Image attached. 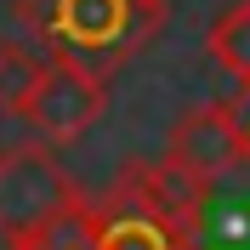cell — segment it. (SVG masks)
Returning <instances> with one entry per match:
<instances>
[{"label": "cell", "mask_w": 250, "mask_h": 250, "mask_svg": "<svg viewBox=\"0 0 250 250\" xmlns=\"http://www.w3.org/2000/svg\"><path fill=\"white\" fill-rule=\"evenodd\" d=\"M142 6H154V12H165V0H142Z\"/></svg>", "instance_id": "obj_11"}, {"label": "cell", "mask_w": 250, "mask_h": 250, "mask_svg": "<svg viewBox=\"0 0 250 250\" xmlns=\"http://www.w3.org/2000/svg\"><path fill=\"white\" fill-rule=\"evenodd\" d=\"M40 74H46V51L34 46V40H6L0 46V114H23V103L34 97V85H40Z\"/></svg>", "instance_id": "obj_8"}, {"label": "cell", "mask_w": 250, "mask_h": 250, "mask_svg": "<svg viewBox=\"0 0 250 250\" xmlns=\"http://www.w3.org/2000/svg\"><path fill=\"white\" fill-rule=\"evenodd\" d=\"M12 17L51 62H74L97 80L125 68L159 29V12L142 0H17Z\"/></svg>", "instance_id": "obj_1"}, {"label": "cell", "mask_w": 250, "mask_h": 250, "mask_svg": "<svg viewBox=\"0 0 250 250\" xmlns=\"http://www.w3.org/2000/svg\"><path fill=\"white\" fill-rule=\"evenodd\" d=\"M165 154H171L176 165H188L193 176H205L210 188L250 165L245 142H239V131H233L228 103H205V108L182 114V120L171 125V137H165Z\"/></svg>", "instance_id": "obj_4"}, {"label": "cell", "mask_w": 250, "mask_h": 250, "mask_svg": "<svg viewBox=\"0 0 250 250\" xmlns=\"http://www.w3.org/2000/svg\"><path fill=\"white\" fill-rule=\"evenodd\" d=\"M120 182L131 188L137 199H148L171 228H182V233L193 239V228H199V216H205V199H210V182H205V176H193L188 165H176L171 154H159V159H131L120 171Z\"/></svg>", "instance_id": "obj_5"}, {"label": "cell", "mask_w": 250, "mask_h": 250, "mask_svg": "<svg viewBox=\"0 0 250 250\" xmlns=\"http://www.w3.org/2000/svg\"><path fill=\"white\" fill-rule=\"evenodd\" d=\"M103 114H108V80L46 57V74H40V85H34V97L23 103L17 120H29L40 142H80Z\"/></svg>", "instance_id": "obj_3"}, {"label": "cell", "mask_w": 250, "mask_h": 250, "mask_svg": "<svg viewBox=\"0 0 250 250\" xmlns=\"http://www.w3.org/2000/svg\"><path fill=\"white\" fill-rule=\"evenodd\" d=\"M12 250H103V210L97 199H74L34 233L12 239Z\"/></svg>", "instance_id": "obj_7"}, {"label": "cell", "mask_w": 250, "mask_h": 250, "mask_svg": "<svg viewBox=\"0 0 250 250\" xmlns=\"http://www.w3.org/2000/svg\"><path fill=\"white\" fill-rule=\"evenodd\" d=\"M74 199L80 188L62 171V159L51 154V142H23V148L0 154V233H6V245L34 233L40 222H51Z\"/></svg>", "instance_id": "obj_2"}, {"label": "cell", "mask_w": 250, "mask_h": 250, "mask_svg": "<svg viewBox=\"0 0 250 250\" xmlns=\"http://www.w3.org/2000/svg\"><path fill=\"white\" fill-rule=\"evenodd\" d=\"M205 51H210V57H216L239 85H250V0H233V6L210 23Z\"/></svg>", "instance_id": "obj_9"}, {"label": "cell", "mask_w": 250, "mask_h": 250, "mask_svg": "<svg viewBox=\"0 0 250 250\" xmlns=\"http://www.w3.org/2000/svg\"><path fill=\"white\" fill-rule=\"evenodd\" d=\"M228 114H233V131H239V142H245V154H250V85H239V91H233Z\"/></svg>", "instance_id": "obj_10"}, {"label": "cell", "mask_w": 250, "mask_h": 250, "mask_svg": "<svg viewBox=\"0 0 250 250\" xmlns=\"http://www.w3.org/2000/svg\"><path fill=\"white\" fill-rule=\"evenodd\" d=\"M97 210H103V250H193V239L171 228L148 199H137L120 176L97 199Z\"/></svg>", "instance_id": "obj_6"}]
</instances>
